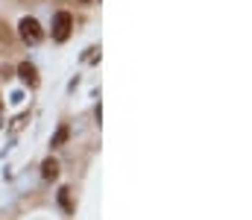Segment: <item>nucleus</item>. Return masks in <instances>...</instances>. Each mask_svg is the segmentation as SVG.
<instances>
[{
  "label": "nucleus",
  "instance_id": "1",
  "mask_svg": "<svg viewBox=\"0 0 252 220\" xmlns=\"http://www.w3.org/2000/svg\"><path fill=\"white\" fill-rule=\"evenodd\" d=\"M70 27H73L70 12H56V18H53V38H56V41H67Z\"/></svg>",
  "mask_w": 252,
  "mask_h": 220
},
{
  "label": "nucleus",
  "instance_id": "2",
  "mask_svg": "<svg viewBox=\"0 0 252 220\" xmlns=\"http://www.w3.org/2000/svg\"><path fill=\"white\" fill-rule=\"evenodd\" d=\"M18 30H21V38H24L27 44H38V41H41V27H38L35 18H24V21L18 24Z\"/></svg>",
  "mask_w": 252,
  "mask_h": 220
},
{
  "label": "nucleus",
  "instance_id": "3",
  "mask_svg": "<svg viewBox=\"0 0 252 220\" xmlns=\"http://www.w3.org/2000/svg\"><path fill=\"white\" fill-rule=\"evenodd\" d=\"M18 73H21V79H24L27 85H38V73H35V68H32L30 62H24V65L18 68Z\"/></svg>",
  "mask_w": 252,
  "mask_h": 220
},
{
  "label": "nucleus",
  "instance_id": "4",
  "mask_svg": "<svg viewBox=\"0 0 252 220\" xmlns=\"http://www.w3.org/2000/svg\"><path fill=\"white\" fill-rule=\"evenodd\" d=\"M41 176H44V179H56V176H59V161H56V158H47V161L41 164Z\"/></svg>",
  "mask_w": 252,
  "mask_h": 220
},
{
  "label": "nucleus",
  "instance_id": "5",
  "mask_svg": "<svg viewBox=\"0 0 252 220\" xmlns=\"http://www.w3.org/2000/svg\"><path fill=\"white\" fill-rule=\"evenodd\" d=\"M64 141H67V126H59L56 135H53V147H62Z\"/></svg>",
  "mask_w": 252,
  "mask_h": 220
},
{
  "label": "nucleus",
  "instance_id": "6",
  "mask_svg": "<svg viewBox=\"0 0 252 220\" xmlns=\"http://www.w3.org/2000/svg\"><path fill=\"white\" fill-rule=\"evenodd\" d=\"M0 106H3V103H0Z\"/></svg>",
  "mask_w": 252,
  "mask_h": 220
}]
</instances>
